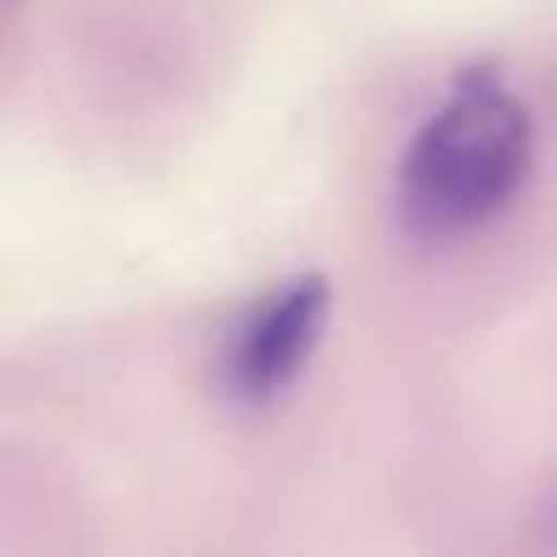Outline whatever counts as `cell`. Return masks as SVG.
<instances>
[{
    "label": "cell",
    "mask_w": 557,
    "mask_h": 557,
    "mask_svg": "<svg viewBox=\"0 0 557 557\" xmlns=\"http://www.w3.org/2000/svg\"><path fill=\"white\" fill-rule=\"evenodd\" d=\"M535 153L530 110L519 94L470 66L448 88V99L410 137L399 164V219L416 240H459L492 224L524 186Z\"/></svg>",
    "instance_id": "1"
},
{
    "label": "cell",
    "mask_w": 557,
    "mask_h": 557,
    "mask_svg": "<svg viewBox=\"0 0 557 557\" xmlns=\"http://www.w3.org/2000/svg\"><path fill=\"white\" fill-rule=\"evenodd\" d=\"M329 307H334V285L323 273H296L285 285H273L268 296H257L224 345V367H219L224 394L251 410L290 394L307 361L318 356Z\"/></svg>",
    "instance_id": "2"
}]
</instances>
